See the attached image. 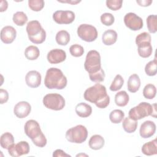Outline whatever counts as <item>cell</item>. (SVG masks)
<instances>
[{
	"label": "cell",
	"instance_id": "d4e9b609",
	"mask_svg": "<svg viewBox=\"0 0 157 157\" xmlns=\"http://www.w3.org/2000/svg\"><path fill=\"white\" fill-rule=\"evenodd\" d=\"M129 101V96L125 91H120L115 96V103L119 107L126 106Z\"/></svg>",
	"mask_w": 157,
	"mask_h": 157
},
{
	"label": "cell",
	"instance_id": "3957f363",
	"mask_svg": "<svg viewBox=\"0 0 157 157\" xmlns=\"http://www.w3.org/2000/svg\"><path fill=\"white\" fill-rule=\"evenodd\" d=\"M25 133L29 137L33 144L40 148L44 147L47 142L39 123L34 120H28L24 126Z\"/></svg>",
	"mask_w": 157,
	"mask_h": 157
},
{
	"label": "cell",
	"instance_id": "277c9868",
	"mask_svg": "<svg viewBox=\"0 0 157 157\" xmlns=\"http://www.w3.org/2000/svg\"><path fill=\"white\" fill-rule=\"evenodd\" d=\"M156 104L151 105L146 102H142L137 105L131 108L128 113L129 117L134 120H140L150 115L156 118Z\"/></svg>",
	"mask_w": 157,
	"mask_h": 157
},
{
	"label": "cell",
	"instance_id": "83f0119b",
	"mask_svg": "<svg viewBox=\"0 0 157 157\" xmlns=\"http://www.w3.org/2000/svg\"><path fill=\"white\" fill-rule=\"evenodd\" d=\"M40 55V51L38 47L34 45L27 47L25 50V56L29 60H35Z\"/></svg>",
	"mask_w": 157,
	"mask_h": 157
},
{
	"label": "cell",
	"instance_id": "5bb4252c",
	"mask_svg": "<svg viewBox=\"0 0 157 157\" xmlns=\"http://www.w3.org/2000/svg\"><path fill=\"white\" fill-rule=\"evenodd\" d=\"M31 110L30 104L26 101H20L15 104L13 113L18 118H24L29 115Z\"/></svg>",
	"mask_w": 157,
	"mask_h": 157
},
{
	"label": "cell",
	"instance_id": "7bdbcfd3",
	"mask_svg": "<svg viewBox=\"0 0 157 157\" xmlns=\"http://www.w3.org/2000/svg\"><path fill=\"white\" fill-rule=\"evenodd\" d=\"M58 2H66V3H69V4H76L77 3H79L81 2V1H77V0H71V1H58Z\"/></svg>",
	"mask_w": 157,
	"mask_h": 157
},
{
	"label": "cell",
	"instance_id": "ffe728a7",
	"mask_svg": "<svg viewBox=\"0 0 157 157\" xmlns=\"http://www.w3.org/2000/svg\"><path fill=\"white\" fill-rule=\"evenodd\" d=\"M140 86V79L139 76L136 74L131 75L128 78L127 83L128 90L131 93L137 92Z\"/></svg>",
	"mask_w": 157,
	"mask_h": 157
},
{
	"label": "cell",
	"instance_id": "44dd1931",
	"mask_svg": "<svg viewBox=\"0 0 157 157\" xmlns=\"http://www.w3.org/2000/svg\"><path fill=\"white\" fill-rule=\"evenodd\" d=\"M118 35L113 29H108L105 31L102 36V41L105 45H112L114 44L117 40Z\"/></svg>",
	"mask_w": 157,
	"mask_h": 157
},
{
	"label": "cell",
	"instance_id": "cb8c5ba5",
	"mask_svg": "<svg viewBox=\"0 0 157 157\" xmlns=\"http://www.w3.org/2000/svg\"><path fill=\"white\" fill-rule=\"evenodd\" d=\"M137 121L127 117L124 118L122 123V127L124 131L128 133H132L135 132L137 128Z\"/></svg>",
	"mask_w": 157,
	"mask_h": 157
},
{
	"label": "cell",
	"instance_id": "4fadbf2b",
	"mask_svg": "<svg viewBox=\"0 0 157 157\" xmlns=\"http://www.w3.org/2000/svg\"><path fill=\"white\" fill-rule=\"evenodd\" d=\"M30 147L26 141H20L17 144H12L8 149L9 154L13 157H18L29 153Z\"/></svg>",
	"mask_w": 157,
	"mask_h": 157
},
{
	"label": "cell",
	"instance_id": "ab89813d",
	"mask_svg": "<svg viewBox=\"0 0 157 157\" xmlns=\"http://www.w3.org/2000/svg\"><path fill=\"white\" fill-rule=\"evenodd\" d=\"M53 157H58V156H71L69 154L66 153L63 150L61 149H57L53 151Z\"/></svg>",
	"mask_w": 157,
	"mask_h": 157
},
{
	"label": "cell",
	"instance_id": "7a4b0ae2",
	"mask_svg": "<svg viewBox=\"0 0 157 157\" xmlns=\"http://www.w3.org/2000/svg\"><path fill=\"white\" fill-rule=\"evenodd\" d=\"M67 80L62 71L56 67L49 68L44 78L45 86L48 89H64L67 85Z\"/></svg>",
	"mask_w": 157,
	"mask_h": 157
},
{
	"label": "cell",
	"instance_id": "7c38bea8",
	"mask_svg": "<svg viewBox=\"0 0 157 157\" xmlns=\"http://www.w3.org/2000/svg\"><path fill=\"white\" fill-rule=\"evenodd\" d=\"M53 20L58 24H70L75 20V13L71 10H57L53 14Z\"/></svg>",
	"mask_w": 157,
	"mask_h": 157
},
{
	"label": "cell",
	"instance_id": "2e32d148",
	"mask_svg": "<svg viewBox=\"0 0 157 157\" xmlns=\"http://www.w3.org/2000/svg\"><path fill=\"white\" fill-rule=\"evenodd\" d=\"M47 61L51 64H58L65 61L66 53L62 49H52L47 53Z\"/></svg>",
	"mask_w": 157,
	"mask_h": 157
},
{
	"label": "cell",
	"instance_id": "9c48e42d",
	"mask_svg": "<svg viewBox=\"0 0 157 157\" xmlns=\"http://www.w3.org/2000/svg\"><path fill=\"white\" fill-rule=\"evenodd\" d=\"M44 106L53 110H61L65 106V99L58 93H49L46 94L42 100Z\"/></svg>",
	"mask_w": 157,
	"mask_h": 157
},
{
	"label": "cell",
	"instance_id": "60d3db41",
	"mask_svg": "<svg viewBox=\"0 0 157 157\" xmlns=\"http://www.w3.org/2000/svg\"><path fill=\"white\" fill-rule=\"evenodd\" d=\"M151 0H137L136 2L140 6L142 7H147L150 6V4L152 3Z\"/></svg>",
	"mask_w": 157,
	"mask_h": 157
},
{
	"label": "cell",
	"instance_id": "603a6c76",
	"mask_svg": "<svg viewBox=\"0 0 157 157\" xmlns=\"http://www.w3.org/2000/svg\"><path fill=\"white\" fill-rule=\"evenodd\" d=\"M143 154L147 156H151L157 154V141L155 139L144 144L141 148Z\"/></svg>",
	"mask_w": 157,
	"mask_h": 157
},
{
	"label": "cell",
	"instance_id": "836d02e7",
	"mask_svg": "<svg viewBox=\"0 0 157 157\" xmlns=\"http://www.w3.org/2000/svg\"><path fill=\"white\" fill-rule=\"evenodd\" d=\"M157 71V63L156 59L149 61L145 67V72L148 76H154L156 74Z\"/></svg>",
	"mask_w": 157,
	"mask_h": 157
},
{
	"label": "cell",
	"instance_id": "f35d334b",
	"mask_svg": "<svg viewBox=\"0 0 157 157\" xmlns=\"http://www.w3.org/2000/svg\"><path fill=\"white\" fill-rule=\"evenodd\" d=\"M9 99V93L7 90L2 88L0 89V103L3 104L6 103Z\"/></svg>",
	"mask_w": 157,
	"mask_h": 157
},
{
	"label": "cell",
	"instance_id": "4dcf8cb0",
	"mask_svg": "<svg viewBox=\"0 0 157 157\" xmlns=\"http://www.w3.org/2000/svg\"><path fill=\"white\" fill-rule=\"evenodd\" d=\"M156 86L151 83L146 85L143 89V95L145 98L152 99L156 96Z\"/></svg>",
	"mask_w": 157,
	"mask_h": 157
},
{
	"label": "cell",
	"instance_id": "7402d4cb",
	"mask_svg": "<svg viewBox=\"0 0 157 157\" xmlns=\"http://www.w3.org/2000/svg\"><path fill=\"white\" fill-rule=\"evenodd\" d=\"M104 139L99 134H95L92 136L88 142L90 148L94 150H98L101 149L104 147Z\"/></svg>",
	"mask_w": 157,
	"mask_h": 157
},
{
	"label": "cell",
	"instance_id": "30bf717a",
	"mask_svg": "<svg viewBox=\"0 0 157 157\" xmlns=\"http://www.w3.org/2000/svg\"><path fill=\"white\" fill-rule=\"evenodd\" d=\"M77 35L83 40L88 42L94 41L98 37L96 28L89 24H82L77 28Z\"/></svg>",
	"mask_w": 157,
	"mask_h": 157
},
{
	"label": "cell",
	"instance_id": "d6986e66",
	"mask_svg": "<svg viewBox=\"0 0 157 157\" xmlns=\"http://www.w3.org/2000/svg\"><path fill=\"white\" fill-rule=\"evenodd\" d=\"M76 114L82 118H86L91 115L92 107L85 102H80L75 106Z\"/></svg>",
	"mask_w": 157,
	"mask_h": 157
},
{
	"label": "cell",
	"instance_id": "5b68a950",
	"mask_svg": "<svg viewBox=\"0 0 157 157\" xmlns=\"http://www.w3.org/2000/svg\"><path fill=\"white\" fill-rule=\"evenodd\" d=\"M26 30L29 40L35 44L43 43L46 39V32L37 20H32L27 23Z\"/></svg>",
	"mask_w": 157,
	"mask_h": 157
},
{
	"label": "cell",
	"instance_id": "d6a6232c",
	"mask_svg": "<svg viewBox=\"0 0 157 157\" xmlns=\"http://www.w3.org/2000/svg\"><path fill=\"white\" fill-rule=\"evenodd\" d=\"M124 84V79L122 76L120 74H117L113 80L112 81L110 86V90L112 91H117L121 88Z\"/></svg>",
	"mask_w": 157,
	"mask_h": 157
},
{
	"label": "cell",
	"instance_id": "8d00e7d4",
	"mask_svg": "<svg viewBox=\"0 0 157 157\" xmlns=\"http://www.w3.org/2000/svg\"><path fill=\"white\" fill-rule=\"evenodd\" d=\"M101 21L105 26H111L115 21V18L110 13H104L101 16Z\"/></svg>",
	"mask_w": 157,
	"mask_h": 157
},
{
	"label": "cell",
	"instance_id": "ba28073f",
	"mask_svg": "<svg viewBox=\"0 0 157 157\" xmlns=\"http://www.w3.org/2000/svg\"><path fill=\"white\" fill-rule=\"evenodd\" d=\"M65 136L69 142L82 144L87 139L88 131L85 126L78 124L67 129Z\"/></svg>",
	"mask_w": 157,
	"mask_h": 157
},
{
	"label": "cell",
	"instance_id": "ac0fdd59",
	"mask_svg": "<svg viewBox=\"0 0 157 157\" xmlns=\"http://www.w3.org/2000/svg\"><path fill=\"white\" fill-rule=\"evenodd\" d=\"M42 77L40 74L37 71H30L28 72L25 76V82L26 85L31 88H37L41 83Z\"/></svg>",
	"mask_w": 157,
	"mask_h": 157
},
{
	"label": "cell",
	"instance_id": "e575fe53",
	"mask_svg": "<svg viewBox=\"0 0 157 157\" xmlns=\"http://www.w3.org/2000/svg\"><path fill=\"white\" fill-rule=\"evenodd\" d=\"M45 2L43 0H29L28 6L33 10L35 12L40 11L44 7Z\"/></svg>",
	"mask_w": 157,
	"mask_h": 157
},
{
	"label": "cell",
	"instance_id": "8fae6325",
	"mask_svg": "<svg viewBox=\"0 0 157 157\" xmlns=\"http://www.w3.org/2000/svg\"><path fill=\"white\" fill-rule=\"evenodd\" d=\"M124 23L125 26L132 31L140 30L144 25L142 18L132 12H129L124 15Z\"/></svg>",
	"mask_w": 157,
	"mask_h": 157
},
{
	"label": "cell",
	"instance_id": "8992f818",
	"mask_svg": "<svg viewBox=\"0 0 157 157\" xmlns=\"http://www.w3.org/2000/svg\"><path fill=\"white\" fill-rule=\"evenodd\" d=\"M151 41V37L148 33L143 32L136 36V44L137 46L139 55L140 57L147 58L152 54L153 48Z\"/></svg>",
	"mask_w": 157,
	"mask_h": 157
},
{
	"label": "cell",
	"instance_id": "b9f144b4",
	"mask_svg": "<svg viewBox=\"0 0 157 157\" xmlns=\"http://www.w3.org/2000/svg\"><path fill=\"white\" fill-rule=\"evenodd\" d=\"M8 7V3L7 1L1 0L0 2V12H2L7 10Z\"/></svg>",
	"mask_w": 157,
	"mask_h": 157
},
{
	"label": "cell",
	"instance_id": "4316f807",
	"mask_svg": "<svg viewBox=\"0 0 157 157\" xmlns=\"http://www.w3.org/2000/svg\"><path fill=\"white\" fill-rule=\"evenodd\" d=\"M55 39L58 45L64 46L70 41V34L66 30H61L56 33Z\"/></svg>",
	"mask_w": 157,
	"mask_h": 157
},
{
	"label": "cell",
	"instance_id": "9a60e30c",
	"mask_svg": "<svg viewBox=\"0 0 157 157\" xmlns=\"http://www.w3.org/2000/svg\"><path fill=\"white\" fill-rule=\"evenodd\" d=\"M156 132V124L150 120L145 121L140 125L139 134L141 137L144 139L150 138L153 136Z\"/></svg>",
	"mask_w": 157,
	"mask_h": 157
},
{
	"label": "cell",
	"instance_id": "6da1fadb",
	"mask_svg": "<svg viewBox=\"0 0 157 157\" xmlns=\"http://www.w3.org/2000/svg\"><path fill=\"white\" fill-rule=\"evenodd\" d=\"M83 97L86 101L94 103L99 109L107 107L110 103V97L107 93L105 86L99 83L87 88Z\"/></svg>",
	"mask_w": 157,
	"mask_h": 157
},
{
	"label": "cell",
	"instance_id": "52a82bcc",
	"mask_svg": "<svg viewBox=\"0 0 157 157\" xmlns=\"http://www.w3.org/2000/svg\"><path fill=\"white\" fill-rule=\"evenodd\" d=\"M84 67L88 72L89 76L103 71L101 67V55L98 51L91 50L87 53L84 63Z\"/></svg>",
	"mask_w": 157,
	"mask_h": 157
},
{
	"label": "cell",
	"instance_id": "f546056e",
	"mask_svg": "<svg viewBox=\"0 0 157 157\" xmlns=\"http://www.w3.org/2000/svg\"><path fill=\"white\" fill-rule=\"evenodd\" d=\"M124 118V113L120 109H115L112 110L109 115L110 121L114 124L120 123Z\"/></svg>",
	"mask_w": 157,
	"mask_h": 157
},
{
	"label": "cell",
	"instance_id": "d590c367",
	"mask_svg": "<svg viewBox=\"0 0 157 157\" xmlns=\"http://www.w3.org/2000/svg\"><path fill=\"white\" fill-rule=\"evenodd\" d=\"M69 52L72 56L80 57L84 53V49L82 45L75 44L70 47Z\"/></svg>",
	"mask_w": 157,
	"mask_h": 157
},
{
	"label": "cell",
	"instance_id": "1f68e13d",
	"mask_svg": "<svg viewBox=\"0 0 157 157\" xmlns=\"http://www.w3.org/2000/svg\"><path fill=\"white\" fill-rule=\"evenodd\" d=\"M147 26L150 33L157 31V17L156 15H150L147 18Z\"/></svg>",
	"mask_w": 157,
	"mask_h": 157
},
{
	"label": "cell",
	"instance_id": "484cf974",
	"mask_svg": "<svg viewBox=\"0 0 157 157\" xmlns=\"http://www.w3.org/2000/svg\"><path fill=\"white\" fill-rule=\"evenodd\" d=\"M13 144L14 137L11 133L6 132L1 135L0 137V145L2 148L8 150Z\"/></svg>",
	"mask_w": 157,
	"mask_h": 157
},
{
	"label": "cell",
	"instance_id": "f1b7e54d",
	"mask_svg": "<svg viewBox=\"0 0 157 157\" xmlns=\"http://www.w3.org/2000/svg\"><path fill=\"white\" fill-rule=\"evenodd\" d=\"M12 20L16 25L22 26L27 22L28 17L23 12L18 11L13 14Z\"/></svg>",
	"mask_w": 157,
	"mask_h": 157
},
{
	"label": "cell",
	"instance_id": "e0dca14e",
	"mask_svg": "<svg viewBox=\"0 0 157 157\" xmlns=\"http://www.w3.org/2000/svg\"><path fill=\"white\" fill-rule=\"evenodd\" d=\"M17 36L16 29L12 26H6L1 30V40L6 44L12 43Z\"/></svg>",
	"mask_w": 157,
	"mask_h": 157
},
{
	"label": "cell",
	"instance_id": "74e56055",
	"mask_svg": "<svg viewBox=\"0 0 157 157\" xmlns=\"http://www.w3.org/2000/svg\"><path fill=\"white\" fill-rule=\"evenodd\" d=\"M107 7L112 10H118L121 8L123 4L122 0H107Z\"/></svg>",
	"mask_w": 157,
	"mask_h": 157
}]
</instances>
